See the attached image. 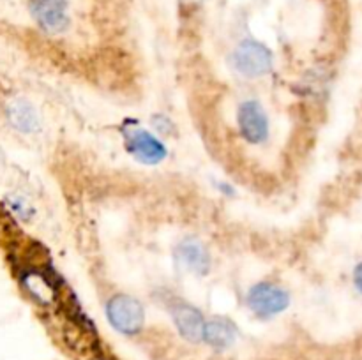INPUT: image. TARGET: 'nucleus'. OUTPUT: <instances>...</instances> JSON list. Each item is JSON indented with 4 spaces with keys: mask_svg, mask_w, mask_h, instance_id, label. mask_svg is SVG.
Listing matches in <instances>:
<instances>
[{
    "mask_svg": "<svg viewBox=\"0 0 362 360\" xmlns=\"http://www.w3.org/2000/svg\"><path fill=\"white\" fill-rule=\"evenodd\" d=\"M152 124H154L156 129L161 134H173L175 133V126H173L172 120L165 115H156L152 116Z\"/></svg>",
    "mask_w": 362,
    "mask_h": 360,
    "instance_id": "obj_11",
    "label": "nucleus"
},
{
    "mask_svg": "<svg viewBox=\"0 0 362 360\" xmlns=\"http://www.w3.org/2000/svg\"><path fill=\"white\" fill-rule=\"evenodd\" d=\"M237 127L243 140L251 145H262L269 138V116L264 106L255 99L240 102L237 109Z\"/></svg>",
    "mask_w": 362,
    "mask_h": 360,
    "instance_id": "obj_4",
    "label": "nucleus"
},
{
    "mask_svg": "<svg viewBox=\"0 0 362 360\" xmlns=\"http://www.w3.org/2000/svg\"><path fill=\"white\" fill-rule=\"evenodd\" d=\"M175 258L180 267L193 274L205 275L211 270V254H209L207 247L197 239H184L177 246Z\"/></svg>",
    "mask_w": 362,
    "mask_h": 360,
    "instance_id": "obj_8",
    "label": "nucleus"
},
{
    "mask_svg": "<svg viewBox=\"0 0 362 360\" xmlns=\"http://www.w3.org/2000/svg\"><path fill=\"white\" fill-rule=\"evenodd\" d=\"M124 143H126V150L144 164H159L161 161H165L166 154H168L163 141L158 140L152 133H148L147 129H141V127L127 129L126 136H124Z\"/></svg>",
    "mask_w": 362,
    "mask_h": 360,
    "instance_id": "obj_5",
    "label": "nucleus"
},
{
    "mask_svg": "<svg viewBox=\"0 0 362 360\" xmlns=\"http://www.w3.org/2000/svg\"><path fill=\"white\" fill-rule=\"evenodd\" d=\"M237 327L225 316H214L205 321L204 341L214 349H226L235 342Z\"/></svg>",
    "mask_w": 362,
    "mask_h": 360,
    "instance_id": "obj_9",
    "label": "nucleus"
},
{
    "mask_svg": "<svg viewBox=\"0 0 362 360\" xmlns=\"http://www.w3.org/2000/svg\"><path fill=\"white\" fill-rule=\"evenodd\" d=\"M101 360H105V359H101Z\"/></svg>",
    "mask_w": 362,
    "mask_h": 360,
    "instance_id": "obj_13",
    "label": "nucleus"
},
{
    "mask_svg": "<svg viewBox=\"0 0 362 360\" xmlns=\"http://www.w3.org/2000/svg\"><path fill=\"white\" fill-rule=\"evenodd\" d=\"M232 66L247 78L265 76L274 66V55L260 41L244 39L232 53Z\"/></svg>",
    "mask_w": 362,
    "mask_h": 360,
    "instance_id": "obj_2",
    "label": "nucleus"
},
{
    "mask_svg": "<svg viewBox=\"0 0 362 360\" xmlns=\"http://www.w3.org/2000/svg\"><path fill=\"white\" fill-rule=\"evenodd\" d=\"M7 116H9L11 126L20 133L32 134L39 129L37 113L27 101H14L7 109Z\"/></svg>",
    "mask_w": 362,
    "mask_h": 360,
    "instance_id": "obj_10",
    "label": "nucleus"
},
{
    "mask_svg": "<svg viewBox=\"0 0 362 360\" xmlns=\"http://www.w3.org/2000/svg\"><path fill=\"white\" fill-rule=\"evenodd\" d=\"M30 14L46 34H60L69 27L66 0H30Z\"/></svg>",
    "mask_w": 362,
    "mask_h": 360,
    "instance_id": "obj_6",
    "label": "nucleus"
},
{
    "mask_svg": "<svg viewBox=\"0 0 362 360\" xmlns=\"http://www.w3.org/2000/svg\"><path fill=\"white\" fill-rule=\"evenodd\" d=\"M172 320L175 323L179 334L186 339L187 342H200L204 341L205 330V318L200 309L187 302H175L170 309Z\"/></svg>",
    "mask_w": 362,
    "mask_h": 360,
    "instance_id": "obj_7",
    "label": "nucleus"
},
{
    "mask_svg": "<svg viewBox=\"0 0 362 360\" xmlns=\"http://www.w3.org/2000/svg\"><path fill=\"white\" fill-rule=\"evenodd\" d=\"M246 302L251 313L258 318H272L288 309L290 293L276 282L260 281L251 286Z\"/></svg>",
    "mask_w": 362,
    "mask_h": 360,
    "instance_id": "obj_3",
    "label": "nucleus"
},
{
    "mask_svg": "<svg viewBox=\"0 0 362 360\" xmlns=\"http://www.w3.org/2000/svg\"><path fill=\"white\" fill-rule=\"evenodd\" d=\"M354 282H356L357 289L362 293V261L357 265L356 270H354Z\"/></svg>",
    "mask_w": 362,
    "mask_h": 360,
    "instance_id": "obj_12",
    "label": "nucleus"
},
{
    "mask_svg": "<svg viewBox=\"0 0 362 360\" xmlns=\"http://www.w3.org/2000/svg\"><path fill=\"white\" fill-rule=\"evenodd\" d=\"M105 313L108 323L122 335L140 334L145 325L144 304L127 293H115L110 296Z\"/></svg>",
    "mask_w": 362,
    "mask_h": 360,
    "instance_id": "obj_1",
    "label": "nucleus"
}]
</instances>
